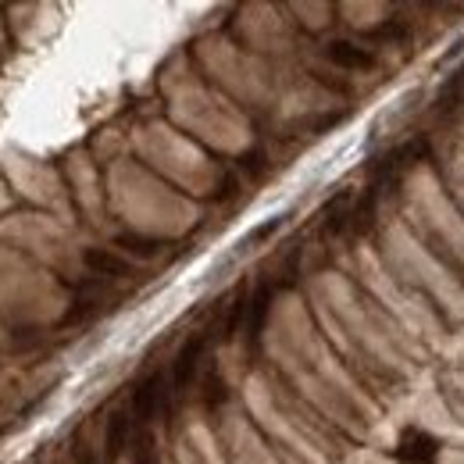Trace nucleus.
I'll return each instance as SVG.
<instances>
[{
	"instance_id": "obj_1",
	"label": "nucleus",
	"mask_w": 464,
	"mask_h": 464,
	"mask_svg": "<svg viewBox=\"0 0 464 464\" xmlns=\"http://www.w3.org/2000/svg\"><path fill=\"white\" fill-rule=\"evenodd\" d=\"M407 197H411V208H407L411 222L429 239V250L450 246V261L464 265V211L454 204V197H447L436 172L421 169L411 175Z\"/></svg>"
},
{
	"instance_id": "obj_2",
	"label": "nucleus",
	"mask_w": 464,
	"mask_h": 464,
	"mask_svg": "<svg viewBox=\"0 0 464 464\" xmlns=\"http://www.w3.org/2000/svg\"><path fill=\"white\" fill-rule=\"evenodd\" d=\"M443 179H447V186L454 189V204L464 211V147L450 150V154L443 158Z\"/></svg>"
}]
</instances>
